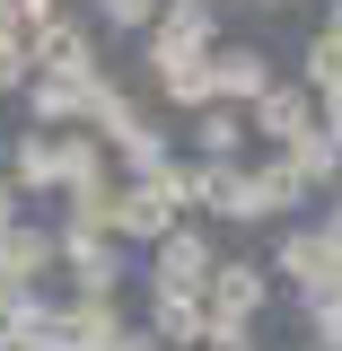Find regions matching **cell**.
<instances>
[{"mask_svg": "<svg viewBox=\"0 0 342 351\" xmlns=\"http://www.w3.org/2000/svg\"><path fill=\"white\" fill-rule=\"evenodd\" d=\"M255 299H263V281L246 272V263H237V272H219V307H211V316H219V334H237V316H246Z\"/></svg>", "mask_w": 342, "mask_h": 351, "instance_id": "cell-1", "label": "cell"}, {"mask_svg": "<svg viewBox=\"0 0 342 351\" xmlns=\"http://www.w3.org/2000/svg\"><path fill=\"white\" fill-rule=\"evenodd\" d=\"M202 44H211V18L202 9H167L158 18V53H202Z\"/></svg>", "mask_w": 342, "mask_h": 351, "instance_id": "cell-2", "label": "cell"}, {"mask_svg": "<svg viewBox=\"0 0 342 351\" xmlns=\"http://www.w3.org/2000/svg\"><path fill=\"white\" fill-rule=\"evenodd\" d=\"M158 272H167V290H184V281H202V272H211V246H202V237H175Z\"/></svg>", "mask_w": 342, "mask_h": 351, "instance_id": "cell-3", "label": "cell"}, {"mask_svg": "<svg viewBox=\"0 0 342 351\" xmlns=\"http://www.w3.org/2000/svg\"><path fill=\"white\" fill-rule=\"evenodd\" d=\"M263 132H281V141H307V97H263Z\"/></svg>", "mask_w": 342, "mask_h": 351, "instance_id": "cell-4", "label": "cell"}, {"mask_svg": "<svg viewBox=\"0 0 342 351\" xmlns=\"http://www.w3.org/2000/svg\"><path fill=\"white\" fill-rule=\"evenodd\" d=\"M158 219H167V184H149V193H132V202H123V228H141V237H149Z\"/></svg>", "mask_w": 342, "mask_h": 351, "instance_id": "cell-5", "label": "cell"}, {"mask_svg": "<svg viewBox=\"0 0 342 351\" xmlns=\"http://www.w3.org/2000/svg\"><path fill=\"white\" fill-rule=\"evenodd\" d=\"M307 71H316L325 88L342 80V27H325V36H316V53H307Z\"/></svg>", "mask_w": 342, "mask_h": 351, "instance_id": "cell-6", "label": "cell"}, {"mask_svg": "<svg viewBox=\"0 0 342 351\" xmlns=\"http://www.w3.org/2000/svg\"><path fill=\"white\" fill-rule=\"evenodd\" d=\"M316 343L342 351V290H334V299H316Z\"/></svg>", "mask_w": 342, "mask_h": 351, "instance_id": "cell-7", "label": "cell"}, {"mask_svg": "<svg viewBox=\"0 0 342 351\" xmlns=\"http://www.w3.org/2000/svg\"><path fill=\"white\" fill-rule=\"evenodd\" d=\"M219 80H228V88H263V62H255V53H228Z\"/></svg>", "mask_w": 342, "mask_h": 351, "instance_id": "cell-8", "label": "cell"}, {"mask_svg": "<svg viewBox=\"0 0 342 351\" xmlns=\"http://www.w3.org/2000/svg\"><path fill=\"white\" fill-rule=\"evenodd\" d=\"M106 18L114 27H141V18H158V0H106Z\"/></svg>", "mask_w": 342, "mask_h": 351, "instance_id": "cell-9", "label": "cell"}, {"mask_svg": "<svg viewBox=\"0 0 342 351\" xmlns=\"http://www.w3.org/2000/svg\"><path fill=\"white\" fill-rule=\"evenodd\" d=\"M9 80H18V44L0 36V88H9Z\"/></svg>", "mask_w": 342, "mask_h": 351, "instance_id": "cell-10", "label": "cell"}, {"mask_svg": "<svg viewBox=\"0 0 342 351\" xmlns=\"http://www.w3.org/2000/svg\"><path fill=\"white\" fill-rule=\"evenodd\" d=\"M334 141H342V106H334Z\"/></svg>", "mask_w": 342, "mask_h": 351, "instance_id": "cell-11", "label": "cell"}]
</instances>
